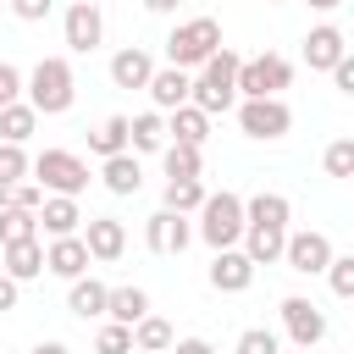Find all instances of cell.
Instances as JSON below:
<instances>
[{"instance_id": "cell-1", "label": "cell", "mask_w": 354, "mask_h": 354, "mask_svg": "<svg viewBox=\"0 0 354 354\" xmlns=\"http://www.w3.org/2000/svg\"><path fill=\"white\" fill-rule=\"evenodd\" d=\"M28 105L39 111V116H61V111H72V100H77V77H72V61L66 55H44L33 72H28Z\"/></svg>"}, {"instance_id": "cell-2", "label": "cell", "mask_w": 354, "mask_h": 354, "mask_svg": "<svg viewBox=\"0 0 354 354\" xmlns=\"http://www.w3.org/2000/svg\"><path fill=\"white\" fill-rule=\"evenodd\" d=\"M216 50H221V22L216 17H188L166 39V66H183L188 72V66H205Z\"/></svg>"}, {"instance_id": "cell-3", "label": "cell", "mask_w": 354, "mask_h": 354, "mask_svg": "<svg viewBox=\"0 0 354 354\" xmlns=\"http://www.w3.org/2000/svg\"><path fill=\"white\" fill-rule=\"evenodd\" d=\"M243 199L232 194V188H221V194H205V205H199V238L210 243V249H232L238 238H243Z\"/></svg>"}, {"instance_id": "cell-4", "label": "cell", "mask_w": 354, "mask_h": 354, "mask_svg": "<svg viewBox=\"0 0 354 354\" xmlns=\"http://www.w3.org/2000/svg\"><path fill=\"white\" fill-rule=\"evenodd\" d=\"M293 83V61L266 50L254 61H238V100H266V94H282Z\"/></svg>"}, {"instance_id": "cell-5", "label": "cell", "mask_w": 354, "mask_h": 354, "mask_svg": "<svg viewBox=\"0 0 354 354\" xmlns=\"http://www.w3.org/2000/svg\"><path fill=\"white\" fill-rule=\"evenodd\" d=\"M33 183L44 188V194H83L88 188V160L83 155H72V149H44L39 160H33Z\"/></svg>"}, {"instance_id": "cell-6", "label": "cell", "mask_w": 354, "mask_h": 354, "mask_svg": "<svg viewBox=\"0 0 354 354\" xmlns=\"http://www.w3.org/2000/svg\"><path fill=\"white\" fill-rule=\"evenodd\" d=\"M238 127L249 133V138H288V127H293V111H288V100L282 94H266V100H238Z\"/></svg>"}, {"instance_id": "cell-7", "label": "cell", "mask_w": 354, "mask_h": 354, "mask_svg": "<svg viewBox=\"0 0 354 354\" xmlns=\"http://www.w3.org/2000/svg\"><path fill=\"white\" fill-rule=\"evenodd\" d=\"M282 266H288V271H299V277H321V271L332 266V238H326V232H315V227H299V232H288Z\"/></svg>"}, {"instance_id": "cell-8", "label": "cell", "mask_w": 354, "mask_h": 354, "mask_svg": "<svg viewBox=\"0 0 354 354\" xmlns=\"http://www.w3.org/2000/svg\"><path fill=\"white\" fill-rule=\"evenodd\" d=\"M61 39H66L72 55L100 50V39H105V17H100V6H94V0H72L66 17H61Z\"/></svg>"}, {"instance_id": "cell-9", "label": "cell", "mask_w": 354, "mask_h": 354, "mask_svg": "<svg viewBox=\"0 0 354 354\" xmlns=\"http://www.w3.org/2000/svg\"><path fill=\"white\" fill-rule=\"evenodd\" d=\"M277 310H282V326H288V343H293V348H315V343L326 337V315H321V304L288 293Z\"/></svg>"}, {"instance_id": "cell-10", "label": "cell", "mask_w": 354, "mask_h": 354, "mask_svg": "<svg viewBox=\"0 0 354 354\" xmlns=\"http://www.w3.org/2000/svg\"><path fill=\"white\" fill-rule=\"evenodd\" d=\"M144 243L155 249V254H183L188 243H194V227H188V216H177V210H155L149 221H144Z\"/></svg>"}, {"instance_id": "cell-11", "label": "cell", "mask_w": 354, "mask_h": 354, "mask_svg": "<svg viewBox=\"0 0 354 354\" xmlns=\"http://www.w3.org/2000/svg\"><path fill=\"white\" fill-rule=\"evenodd\" d=\"M88 243H83V232H66V238H50V249H44V271L50 277H61V282H77L83 271H88Z\"/></svg>"}, {"instance_id": "cell-12", "label": "cell", "mask_w": 354, "mask_h": 354, "mask_svg": "<svg viewBox=\"0 0 354 354\" xmlns=\"http://www.w3.org/2000/svg\"><path fill=\"white\" fill-rule=\"evenodd\" d=\"M343 55H348V39H343V28L321 22V28H310V33H304V66H310V72H332Z\"/></svg>"}, {"instance_id": "cell-13", "label": "cell", "mask_w": 354, "mask_h": 354, "mask_svg": "<svg viewBox=\"0 0 354 354\" xmlns=\"http://www.w3.org/2000/svg\"><path fill=\"white\" fill-rule=\"evenodd\" d=\"M254 282V260L243 254V249H216V260H210V288L216 293H243Z\"/></svg>"}, {"instance_id": "cell-14", "label": "cell", "mask_w": 354, "mask_h": 354, "mask_svg": "<svg viewBox=\"0 0 354 354\" xmlns=\"http://www.w3.org/2000/svg\"><path fill=\"white\" fill-rule=\"evenodd\" d=\"M100 183H105L116 199H133V194L144 188V166H138V155H133V149L105 155V160H100Z\"/></svg>"}, {"instance_id": "cell-15", "label": "cell", "mask_w": 354, "mask_h": 354, "mask_svg": "<svg viewBox=\"0 0 354 354\" xmlns=\"http://www.w3.org/2000/svg\"><path fill=\"white\" fill-rule=\"evenodd\" d=\"M83 243H88L94 260H122V249H127V227H122L116 216H88Z\"/></svg>"}, {"instance_id": "cell-16", "label": "cell", "mask_w": 354, "mask_h": 354, "mask_svg": "<svg viewBox=\"0 0 354 354\" xmlns=\"http://www.w3.org/2000/svg\"><path fill=\"white\" fill-rule=\"evenodd\" d=\"M149 77H155L149 50L127 44V50H116V55H111V83H116V88H149Z\"/></svg>"}, {"instance_id": "cell-17", "label": "cell", "mask_w": 354, "mask_h": 354, "mask_svg": "<svg viewBox=\"0 0 354 354\" xmlns=\"http://www.w3.org/2000/svg\"><path fill=\"white\" fill-rule=\"evenodd\" d=\"M188 94H194V77L183 66H155V77H149L155 111H177V105H188Z\"/></svg>"}, {"instance_id": "cell-18", "label": "cell", "mask_w": 354, "mask_h": 354, "mask_svg": "<svg viewBox=\"0 0 354 354\" xmlns=\"http://www.w3.org/2000/svg\"><path fill=\"white\" fill-rule=\"evenodd\" d=\"M39 227H44L50 238H66V232H77V227H83V210H77V199H72V194H44V205H39Z\"/></svg>"}, {"instance_id": "cell-19", "label": "cell", "mask_w": 354, "mask_h": 354, "mask_svg": "<svg viewBox=\"0 0 354 354\" xmlns=\"http://www.w3.org/2000/svg\"><path fill=\"white\" fill-rule=\"evenodd\" d=\"M0 271H6V277H17V282H33V277L44 271V243H39V238L6 243V249H0Z\"/></svg>"}, {"instance_id": "cell-20", "label": "cell", "mask_w": 354, "mask_h": 354, "mask_svg": "<svg viewBox=\"0 0 354 354\" xmlns=\"http://www.w3.org/2000/svg\"><path fill=\"white\" fill-rule=\"evenodd\" d=\"M105 299H111V288H105V282H94L88 271L66 288V310H72L77 321H100V315H105Z\"/></svg>"}, {"instance_id": "cell-21", "label": "cell", "mask_w": 354, "mask_h": 354, "mask_svg": "<svg viewBox=\"0 0 354 354\" xmlns=\"http://www.w3.org/2000/svg\"><path fill=\"white\" fill-rule=\"evenodd\" d=\"M166 133H171V144H205L210 138V116L199 111V105H177V111H166Z\"/></svg>"}, {"instance_id": "cell-22", "label": "cell", "mask_w": 354, "mask_h": 354, "mask_svg": "<svg viewBox=\"0 0 354 354\" xmlns=\"http://www.w3.org/2000/svg\"><path fill=\"white\" fill-rule=\"evenodd\" d=\"M243 221L249 227H288L293 221V205H288V194H254V199H243Z\"/></svg>"}, {"instance_id": "cell-23", "label": "cell", "mask_w": 354, "mask_h": 354, "mask_svg": "<svg viewBox=\"0 0 354 354\" xmlns=\"http://www.w3.org/2000/svg\"><path fill=\"white\" fill-rule=\"evenodd\" d=\"M288 249V227H243V254L254 266H277Z\"/></svg>"}, {"instance_id": "cell-24", "label": "cell", "mask_w": 354, "mask_h": 354, "mask_svg": "<svg viewBox=\"0 0 354 354\" xmlns=\"http://www.w3.org/2000/svg\"><path fill=\"white\" fill-rule=\"evenodd\" d=\"M88 149L105 160V155H122V149H133V116H105L94 133H88Z\"/></svg>"}, {"instance_id": "cell-25", "label": "cell", "mask_w": 354, "mask_h": 354, "mask_svg": "<svg viewBox=\"0 0 354 354\" xmlns=\"http://www.w3.org/2000/svg\"><path fill=\"white\" fill-rule=\"evenodd\" d=\"M166 111H138L133 116V155H160L166 149Z\"/></svg>"}, {"instance_id": "cell-26", "label": "cell", "mask_w": 354, "mask_h": 354, "mask_svg": "<svg viewBox=\"0 0 354 354\" xmlns=\"http://www.w3.org/2000/svg\"><path fill=\"white\" fill-rule=\"evenodd\" d=\"M205 183L199 177H166V194H160V205L166 210H177V216H199V205H205Z\"/></svg>"}, {"instance_id": "cell-27", "label": "cell", "mask_w": 354, "mask_h": 354, "mask_svg": "<svg viewBox=\"0 0 354 354\" xmlns=\"http://www.w3.org/2000/svg\"><path fill=\"white\" fill-rule=\"evenodd\" d=\"M144 315H149V293H144V288H111V299H105V321L138 326Z\"/></svg>"}, {"instance_id": "cell-28", "label": "cell", "mask_w": 354, "mask_h": 354, "mask_svg": "<svg viewBox=\"0 0 354 354\" xmlns=\"http://www.w3.org/2000/svg\"><path fill=\"white\" fill-rule=\"evenodd\" d=\"M171 343H177V332H171L166 315H144V321L133 326V348H138V354H171Z\"/></svg>"}, {"instance_id": "cell-29", "label": "cell", "mask_w": 354, "mask_h": 354, "mask_svg": "<svg viewBox=\"0 0 354 354\" xmlns=\"http://www.w3.org/2000/svg\"><path fill=\"white\" fill-rule=\"evenodd\" d=\"M33 127H39V111H33L28 100L0 105V138H6V144H28V138H33Z\"/></svg>"}, {"instance_id": "cell-30", "label": "cell", "mask_w": 354, "mask_h": 354, "mask_svg": "<svg viewBox=\"0 0 354 354\" xmlns=\"http://www.w3.org/2000/svg\"><path fill=\"white\" fill-rule=\"evenodd\" d=\"M188 105H199L205 116H216V111H232V105H238V88H227V83H210V77H194V94H188Z\"/></svg>"}, {"instance_id": "cell-31", "label": "cell", "mask_w": 354, "mask_h": 354, "mask_svg": "<svg viewBox=\"0 0 354 354\" xmlns=\"http://www.w3.org/2000/svg\"><path fill=\"white\" fill-rule=\"evenodd\" d=\"M160 166H166V177H205V155H199L194 144H171V138H166Z\"/></svg>"}, {"instance_id": "cell-32", "label": "cell", "mask_w": 354, "mask_h": 354, "mask_svg": "<svg viewBox=\"0 0 354 354\" xmlns=\"http://www.w3.org/2000/svg\"><path fill=\"white\" fill-rule=\"evenodd\" d=\"M22 238H39V210L0 205V243H22Z\"/></svg>"}, {"instance_id": "cell-33", "label": "cell", "mask_w": 354, "mask_h": 354, "mask_svg": "<svg viewBox=\"0 0 354 354\" xmlns=\"http://www.w3.org/2000/svg\"><path fill=\"white\" fill-rule=\"evenodd\" d=\"M321 171L326 177H354V138H332L321 149Z\"/></svg>"}, {"instance_id": "cell-34", "label": "cell", "mask_w": 354, "mask_h": 354, "mask_svg": "<svg viewBox=\"0 0 354 354\" xmlns=\"http://www.w3.org/2000/svg\"><path fill=\"white\" fill-rule=\"evenodd\" d=\"M238 61H243V55H232V50L221 44V50H216V55H210V61L199 66V77H210V83H227V88H238Z\"/></svg>"}, {"instance_id": "cell-35", "label": "cell", "mask_w": 354, "mask_h": 354, "mask_svg": "<svg viewBox=\"0 0 354 354\" xmlns=\"http://www.w3.org/2000/svg\"><path fill=\"white\" fill-rule=\"evenodd\" d=\"M94 354H133V326L105 321V326L94 332Z\"/></svg>"}, {"instance_id": "cell-36", "label": "cell", "mask_w": 354, "mask_h": 354, "mask_svg": "<svg viewBox=\"0 0 354 354\" xmlns=\"http://www.w3.org/2000/svg\"><path fill=\"white\" fill-rule=\"evenodd\" d=\"M232 354H282V337L266 332V326H243L238 343H232Z\"/></svg>"}, {"instance_id": "cell-37", "label": "cell", "mask_w": 354, "mask_h": 354, "mask_svg": "<svg viewBox=\"0 0 354 354\" xmlns=\"http://www.w3.org/2000/svg\"><path fill=\"white\" fill-rule=\"evenodd\" d=\"M28 171H33V160L22 155V144H6V138H0V188H11V183H22Z\"/></svg>"}, {"instance_id": "cell-38", "label": "cell", "mask_w": 354, "mask_h": 354, "mask_svg": "<svg viewBox=\"0 0 354 354\" xmlns=\"http://www.w3.org/2000/svg\"><path fill=\"white\" fill-rule=\"evenodd\" d=\"M321 277L332 282V293H337V299H354V254H332V266H326Z\"/></svg>"}, {"instance_id": "cell-39", "label": "cell", "mask_w": 354, "mask_h": 354, "mask_svg": "<svg viewBox=\"0 0 354 354\" xmlns=\"http://www.w3.org/2000/svg\"><path fill=\"white\" fill-rule=\"evenodd\" d=\"M50 6H55V0H6V11H11V17H22V22H44V17H50Z\"/></svg>"}, {"instance_id": "cell-40", "label": "cell", "mask_w": 354, "mask_h": 354, "mask_svg": "<svg viewBox=\"0 0 354 354\" xmlns=\"http://www.w3.org/2000/svg\"><path fill=\"white\" fill-rule=\"evenodd\" d=\"M22 83H28V77H22V72H17L11 61H0V105H11V100H22Z\"/></svg>"}, {"instance_id": "cell-41", "label": "cell", "mask_w": 354, "mask_h": 354, "mask_svg": "<svg viewBox=\"0 0 354 354\" xmlns=\"http://www.w3.org/2000/svg\"><path fill=\"white\" fill-rule=\"evenodd\" d=\"M332 83H337V94H354V55H343L332 66Z\"/></svg>"}, {"instance_id": "cell-42", "label": "cell", "mask_w": 354, "mask_h": 354, "mask_svg": "<svg viewBox=\"0 0 354 354\" xmlns=\"http://www.w3.org/2000/svg\"><path fill=\"white\" fill-rule=\"evenodd\" d=\"M17 299H22V282L0 271V315H6V310H17Z\"/></svg>"}, {"instance_id": "cell-43", "label": "cell", "mask_w": 354, "mask_h": 354, "mask_svg": "<svg viewBox=\"0 0 354 354\" xmlns=\"http://www.w3.org/2000/svg\"><path fill=\"white\" fill-rule=\"evenodd\" d=\"M171 354H216V348H210L205 337H177V343H171Z\"/></svg>"}, {"instance_id": "cell-44", "label": "cell", "mask_w": 354, "mask_h": 354, "mask_svg": "<svg viewBox=\"0 0 354 354\" xmlns=\"http://www.w3.org/2000/svg\"><path fill=\"white\" fill-rule=\"evenodd\" d=\"M177 6H183V0H144V11H149V17H166V11H177Z\"/></svg>"}, {"instance_id": "cell-45", "label": "cell", "mask_w": 354, "mask_h": 354, "mask_svg": "<svg viewBox=\"0 0 354 354\" xmlns=\"http://www.w3.org/2000/svg\"><path fill=\"white\" fill-rule=\"evenodd\" d=\"M33 354H72V348H66V343H55V337H50V343H33Z\"/></svg>"}, {"instance_id": "cell-46", "label": "cell", "mask_w": 354, "mask_h": 354, "mask_svg": "<svg viewBox=\"0 0 354 354\" xmlns=\"http://www.w3.org/2000/svg\"><path fill=\"white\" fill-rule=\"evenodd\" d=\"M310 6H315V11H337L343 0H310Z\"/></svg>"}, {"instance_id": "cell-47", "label": "cell", "mask_w": 354, "mask_h": 354, "mask_svg": "<svg viewBox=\"0 0 354 354\" xmlns=\"http://www.w3.org/2000/svg\"><path fill=\"white\" fill-rule=\"evenodd\" d=\"M271 6H288V0H271Z\"/></svg>"}, {"instance_id": "cell-48", "label": "cell", "mask_w": 354, "mask_h": 354, "mask_svg": "<svg viewBox=\"0 0 354 354\" xmlns=\"http://www.w3.org/2000/svg\"><path fill=\"white\" fill-rule=\"evenodd\" d=\"M293 354H304V348H293Z\"/></svg>"}, {"instance_id": "cell-49", "label": "cell", "mask_w": 354, "mask_h": 354, "mask_svg": "<svg viewBox=\"0 0 354 354\" xmlns=\"http://www.w3.org/2000/svg\"><path fill=\"white\" fill-rule=\"evenodd\" d=\"M0 11H6V0H0Z\"/></svg>"}, {"instance_id": "cell-50", "label": "cell", "mask_w": 354, "mask_h": 354, "mask_svg": "<svg viewBox=\"0 0 354 354\" xmlns=\"http://www.w3.org/2000/svg\"><path fill=\"white\" fill-rule=\"evenodd\" d=\"M348 304H354V299H348Z\"/></svg>"}, {"instance_id": "cell-51", "label": "cell", "mask_w": 354, "mask_h": 354, "mask_svg": "<svg viewBox=\"0 0 354 354\" xmlns=\"http://www.w3.org/2000/svg\"><path fill=\"white\" fill-rule=\"evenodd\" d=\"M94 6H100V0H94Z\"/></svg>"}, {"instance_id": "cell-52", "label": "cell", "mask_w": 354, "mask_h": 354, "mask_svg": "<svg viewBox=\"0 0 354 354\" xmlns=\"http://www.w3.org/2000/svg\"><path fill=\"white\" fill-rule=\"evenodd\" d=\"M0 249H6V243H0Z\"/></svg>"}]
</instances>
